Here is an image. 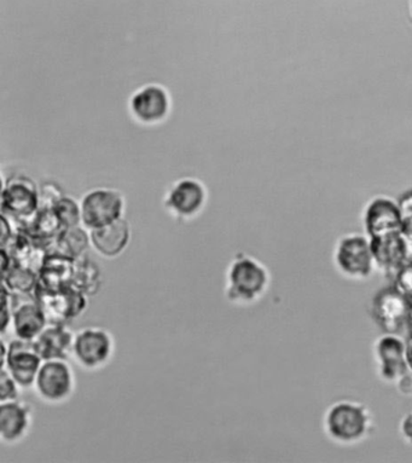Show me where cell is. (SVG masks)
Returning <instances> with one entry per match:
<instances>
[{
    "label": "cell",
    "mask_w": 412,
    "mask_h": 463,
    "mask_svg": "<svg viewBox=\"0 0 412 463\" xmlns=\"http://www.w3.org/2000/svg\"><path fill=\"white\" fill-rule=\"evenodd\" d=\"M270 272L261 261L248 254L239 253L229 265L225 297L230 303H256L267 292Z\"/></svg>",
    "instance_id": "cell-1"
},
{
    "label": "cell",
    "mask_w": 412,
    "mask_h": 463,
    "mask_svg": "<svg viewBox=\"0 0 412 463\" xmlns=\"http://www.w3.org/2000/svg\"><path fill=\"white\" fill-rule=\"evenodd\" d=\"M371 427V411L360 402H335L324 415L325 433L336 443H358L368 437Z\"/></svg>",
    "instance_id": "cell-2"
},
{
    "label": "cell",
    "mask_w": 412,
    "mask_h": 463,
    "mask_svg": "<svg viewBox=\"0 0 412 463\" xmlns=\"http://www.w3.org/2000/svg\"><path fill=\"white\" fill-rule=\"evenodd\" d=\"M116 341L108 330L88 326L75 333L71 357L86 371H96L112 360Z\"/></svg>",
    "instance_id": "cell-3"
},
{
    "label": "cell",
    "mask_w": 412,
    "mask_h": 463,
    "mask_svg": "<svg viewBox=\"0 0 412 463\" xmlns=\"http://www.w3.org/2000/svg\"><path fill=\"white\" fill-rule=\"evenodd\" d=\"M334 261L340 274L347 279L370 278L375 270L370 238L360 234L342 236L336 245Z\"/></svg>",
    "instance_id": "cell-4"
},
{
    "label": "cell",
    "mask_w": 412,
    "mask_h": 463,
    "mask_svg": "<svg viewBox=\"0 0 412 463\" xmlns=\"http://www.w3.org/2000/svg\"><path fill=\"white\" fill-rule=\"evenodd\" d=\"M412 304L394 286L379 289L371 301V317L383 333L407 336Z\"/></svg>",
    "instance_id": "cell-5"
},
{
    "label": "cell",
    "mask_w": 412,
    "mask_h": 463,
    "mask_svg": "<svg viewBox=\"0 0 412 463\" xmlns=\"http://www.w3.org/2000/svg\"><path fill=\"white\" fill-rule=\"evenodd\" d=\"M42 362L34 341L16 337L6 345L2 340V368H5L23 389L34 386Z\"/></svg>",
    "instance_id": "cell-6"
},
{
    "label": "cell",
    "mask_w": 412,
    "mask_h": 463,
    "mask_svg": "<svg viewBox=\"0 0 412 463\" xmlns=\"http://www.w3.org/2000/svg\"><path fill=\"white\" fill-rule=\"evenodd\" d=\"M125 201L123 195L113 189H95L86 194L80 203L81 222L91 230L112 224L123 218Z\"/></svg>",
    "instance_id": "cell-7"
},
{
    "label": "cell",
    "mask_w": 412,
    "mask_h": 463,
    "mask_svg": "<svg viewBox=\"0 0 412 463\" xmlns=\"http://www.w3.org/2000/svg\"><path fill=\"white\" fill-rule=\"evenodd\" d=\"M34 390L42 401L60 404L70 400L75 390V375L68 360L42 362L39 369Z\"/></svg>",
    "instance_id": "cell-8"
},
{
    "label": "cell",
    "mask_w": 412,
    "mask_h": 463,
    "mask_svg": "<svg viewBox=\"0 0 412 463\" xmlns=\"http://www.w3.org/2000/svg\"><path fill=\"white\" fill-rule=\"evenodd\" d=\"M375 268L394 278L404 265L412 263V235L397 234L370 239Z\"/></svg>",
    "instance_id": "cell-9"
},
{
    "label": "cell",
    "mask_w": 412,
    "mask_h": 463,
    "mask_svg": "<svg viewBox=\"0 0 412 463\" xmlns=\"http://www.w3.org/2000/svg\"><path fill=\"white\" fill-rule=\"evenodd\" d=\"M379 378L396 383L408 371L407 340L399 334L383 333L374 344Z\"/></svg>",
    "instance_id": "cell-10"
},
{
    "label": "cell",
    "mask_w": 412,
    "mask_h": 463,
    "mask_svg": "<svg viewBox=\"0 0 412 463\" xmlns=\"http://www.w3.org/2000/svg\"><path fill=\"white\" fill-rule=\"evenodd\" d=\"M35 300L44 308L49 322L66 323L84 314L89 297L70 286L61 292L35 290Z\"/></svg>",
    "instance_id": "cell-11"
},
{
    "label": "cell",
    "mask_w": 412,
    "mask_h": 463,
    "mask_svg": "<svg viewBox=\"0 0 412 463\" xmlns=\"http://www.w3.org/2000/svg\"><path fill=\"white\" fill-rule=\"evenodd\" d=\"M364 222L370 239L403 232L399 206L389 197L372 200L365 211Z\"/></svg>",
    "instance_id": "cell-12"
},
{
    "label": "cell",
    "mask_w": 412,
    "mask_h": 463,
    "mask_svg": "<svg viewBox=\"0 0 412 463\" xmlns=\"http://www.w3.org/2000/svg\"><path fill=\"white\" fill-rule=\"evenodd\" d=\"M130 108L136 119L141 123H160L170 111V96L159 85L145 86L132 96Z\"/></svg>",
    "instance_id": "cell-13"
},
{
    "label": "cell",
    "mask_w": 412,
    "mask_h": 463,
    "mask_svg": "<svg viewBox=\"0 0 412 463\" xmlns=\"http://www.w3.org/2000/svg\"><path fill=\"white\" fill-rule=\"evenodd\" d=\"M33 418L32 405L20 400L0 403V437L5 443L15 444L30 432Z\"/></svg>",
    "instance_id": "cell-14"
},
{
    "label": "cell",
    "mask_w": 412,
    "mask_h": 463,
    "mask_svg": "<svg viewBox=\"0 0 412 463\" xmlns=\"http://www.w3.org/2000/svg\"><path fill=\"white\" fill-rule=\"evenodd\" d=\"M206 189L195 179H182L175 183L166 197V207L181 218L199 214L206 203Z\"/></svg>",
    "instance_id": "cell-15"
},
{
    "label": "cell",
    "mask_w": 412,
    "mask_h": 463,
    "mask_svg": "<svg viewBox=\"0 0 412 463\" xmlns=\"http://www.w3.org/2000/svg\"><path fill=\"white\" fill-rule=\"evenodd\" d=\"M75 260L57 250H49L38 271V288L45 292H61L73 286Z\"/></svg>",
    "instance_id": "cell-16"
},
{
    "label": "cell",
    "mask_w": 412,
    "mask_h": 463,
    "mask_svg": "<svg viewBox=\"0 0 412 463\" xmlns=\"http://www.w3.org/2000/svg\"><path fill=\"white\" fill-rule=\"evenodd\" d=\"M75 334L66 323L49 322L34 340L42 361L68 360L73 353Z\"/></svg>",
    "instance_id": "cell-17"
},
{
    "label": "cell",
    "mask_w": 412,
    "mask_h": 463,
    "mask_svg": "<svg viewBox=\"0 0 412 463\" xmlns=\"http://www.w3.org/2000/svg\"><path fill=\"white\" fill-rule=\"evenodd\" d=\"M91 246L99 256L119 257L127 249L131 240V228L124 218L89 232Z\"/></svg>",
    "instance_id": "cell-18"
},
{
    "label": "cell",
    "mask_w": 412,
    "mask_h": 463,
    "mask_svg": "<svg viewBox=\"0 0 412 463\" xmlns=\"http://www.w3.org/2000/svg\"><path fill=\"white\" fill-rule=\"evenodd\" d=\"M48 323V316L37 300L15 303L12 329L19 339L34 341Z\"/></svg>",
    "instance_id": "cell-19"
},
{
    "label": "cell",
    "mask_w": 412,
    "mask_h": 463,
    "mask_svg": "<svg viewBox=\"0 0 412 463\" xmlns=\"http://www.w3.org/2000/svg\"><path fill=\"white\" fill-rule=\"evenodd\" d=\"M39 195L26 183H13L3 190V214L15 219H27L38 211Z\"/></svg>",
    "instance_id": "cell-20"
},
{
    "label": "cell",
    "mask_w": 412,
    "mask_h": 463,
    "mask_svg": "<svg viewBox=\"0 0 412 463\" xmlns=\"http://www.w3.org/2000/svg\"><path fill=\"white\" fill-rule=\"evenodd\" d=\"M89 246H91L89 232H86L80 225L62 229L55 238V250L71 260H79L85 256Z\"/></svg>",
    "instance_id": "cell-21"
},
{
    "label": "cell",
    "mask_w": 412,
    "mask_h": 463,
    "mask_svg": "<svg viewBox=\"0 0 412 463\" xmlns=\"http://www.w3.org/2000/svg\"><path fill=\"white\" fill-rule=\"evenodd\" d=\"M102 286V271L89 257L75 260L73 287L88 297L96 296Z\"/></svg>",
    "instance_id": "cell-22"
},
{
    "label": "cell",
    "mask_w": 412,
    "mask_h": 463,
    "mask_svg": "<svg viewBox=\"0 0 412 463\" xmlns=\"http://www.w3.org/2000/svg\"><path fill=\"white\" fill-rule=\"evenodd\" d=\"M3 287L15 296H30L38 288V272L14 263L13 267L3 274Z\"/></svg>",
    "instance_id": "cell-23"
},
{
    "label": "cell",
    "mask_w": 412,
    "mask_h": 463,
    "mask_svg": "<svg viewBox=\"0 0 412 463\" xmlns=\"http://www.w3.org/2000/svg\"><path fill=\"white\" fill-rule=\"evenodd\" d=\"M52 208V211L55 212L56 217L59 219L62 229L80 225V204L75 203L70 197H60Z\"/></svg>",
    "instance_id": "cell-24"
},
{
    "label": "cell",
    "mask_w": 412,
    "mask_h": 463,
    "mask_svg": "<svg viewBox=\"0 0 412 463\" xmlns=\"http://www.w3.org/2000/svg\"><path fill=\"white\" fill-rule=\"evenodd\" d=\"M21 387L5 368L0 373V403L20 400Z\"/></svg>",
    "instance_id": "cell-25"
},
{
    "label": "cell",
    "mask_w": 412,
    "mask_h": 463,
    "mask_svg": "<svg viewBox=\"0 0 412 463\" xmlns=\"http://www.w3.org/2000/svg\"><path fill=\"white\" fill-rule=\"evenodd\" d=\"M394 287L412 304V263L404 265L393 278Z\"/></svg>",
    "instance_id": "cell-26"
},
{
    "label": "cell",
    "mask_w": 412,
    "mask_h": 463,
    "mask_svg": "<svg viewBox=\"0 0 412 463\" xmlns=\"http://www.w3.org/2000/svg\"><path fill=\"white\" fill-rule=\"evenodd\" d=\"M401 222H403V232L412 235V192L404 194L399 203Z\"/></svg>",
    "instance_id": "cell-27"
},
{
    "label": "cell",
    "mask_w": 412,
    "mask_h": 463,
    "mask_svg": "<svg viewBox=\"0 0 412 463\" xmlns=\"http://www.w3.org/2000/svg\"><path fill=\"white\" fill-rule=\"evenodd\" d=\"M398 391L405 397H412V369L407 373L396 383Z\"/></svg>",
    "instance_id": "cell-28"
},
{
    "label": "cell",
    "mask_w": 412,
    "mask_h": 463,
    "mask_svg": "<svg viewBox=\"0 0 412 463\" xmlns=\"http://www.w3.org/2000/svg\"><path fill=\"white\" fill-rule=\"evenodd\" d=\"M400 433L408 444L412 445V411L404 416L400 422Z\"/></svg>",
    "instance_id": "cell-29"
},
{
    "label": "cell",
    "mask_w": 412,
    "mask_h": 463,
    "mask_svg": "<svg viewBox=\"0 0 412 463\" xmlns=\"http://www.w3.org/2000/svg\"><path fill=\"white\" fill-rule=\"evenodd\" d=\"M405 340H407V358L408 368L412 369V337L405 336Z\"/></svg>",
    "instance_id": "cell-30"
},
{
    "label": "cell",
    "mask_w": 412,
    "mask_h": 463,
    "mask_svg": "<svg viewBox=\"0 0 412 463\" xmlns=\"http://www.w3.org/2000/svg\"><path fill=\"white\" fill-rule=\"evenodd\" d=\"M407 336L412 337V308H411L410 316H408Z\"/></svg>",
    "instance_id": "cell-31"
}]
</instances>
